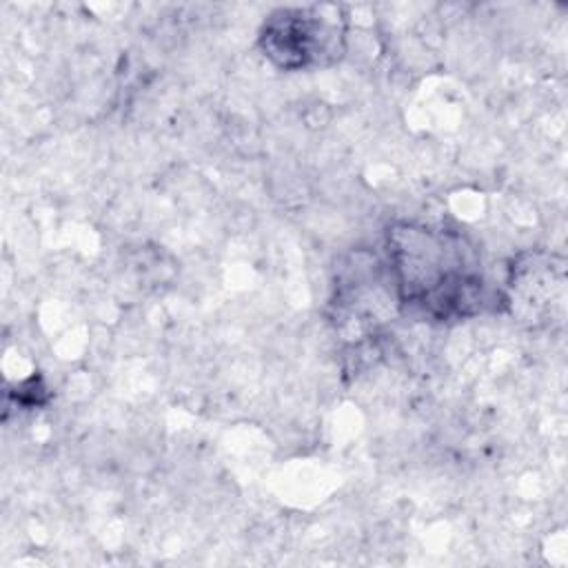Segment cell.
<instances>
[{
    "label": "cell",
    "instance_id": "1",
    "mask_svg": "<svg viewBox=\"0 0 568 568\" xmlns=\"http://www.w3.org/2000/svg\"><path fill=\"white\" fill-rule=\"evenodd\" d=\"M388 253L404 302H413L435 317L479 311L484 282L462 237L402 226L390 233Z\"/></svg>",
    "mask_w": 568,
    "mask_h": 568
},
{
    "label": "cell",
    "instance_id": "2",
    "mask_svg": "<svg viewBox=\"0 0 568 568\" xmlns=\"http://www.w3.org/2000/svg\"><path fill=\"white\" fill-rule=\"evenodd\" d=\"M337 36L320 9H282L264 24L262 47L275 64L297 69L335 53Z\"/></svg>",
    "mask_w": 568,
    "mask_h": 568
}]
</instances>
